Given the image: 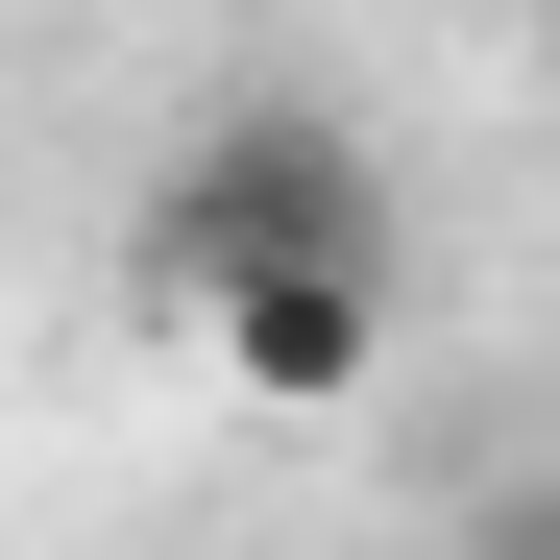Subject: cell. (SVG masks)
Segmentation results:
<instances>
[{"label": "cell", "instance_id": "cell-2", "mask_svg": "<svg viewBox=\"0 0 560 560\" xmlns=\"http://www.w3.org/2000/svg\"><path fill=\"white\" fill-rule=\"evenodd\" d=\"M196 365L244 415H365V390H390V293H341V268H317V293H244V317H196Z\"/></svg>", "mask_w": 560, "mask_h": 560}, {"label": "cell", "instance_id": "cell-4", "mask_svg": "<svg viewBox=\"0 0 560 560\" xmlns=\"http://www.w3.org/2000/svg\"><path fill=\"white\" fill-rule=\"evenodd\" d=\"M536 73H560V49H536Z\"/></svg>", "mask_w": 560, "mask_h": 560}, {"label": "cell", "instance_id": "cell-3", "mask_svg": "<svg viewBox=\"0 0 560 560\" xmlns=\"http://www.w3.org/2000/svg\"><path fill=\"white\" fill-rule=\"evenodd\" d=\"M463 560H560V463H512V488L463 512Z\"/></svg>", "mask_w": 560, "mask_h": 560}, {"label": "cell", "instance_id": "cell-1", "mask_svg": "<svg viewBox=\"0 0 560 560\" xmlns=\"http://www.w3.org/2000/svg\"><path fill=\"white\" fill-rule=\"evenodd\" d=\"M390 293L415 268V196H390V147H365V98H293V73H244L220 122H171V171L122 196V293L196 341L244 293Z\"/></svg>", "mask_w": 560, "mask_h": 560}]
</instances>
